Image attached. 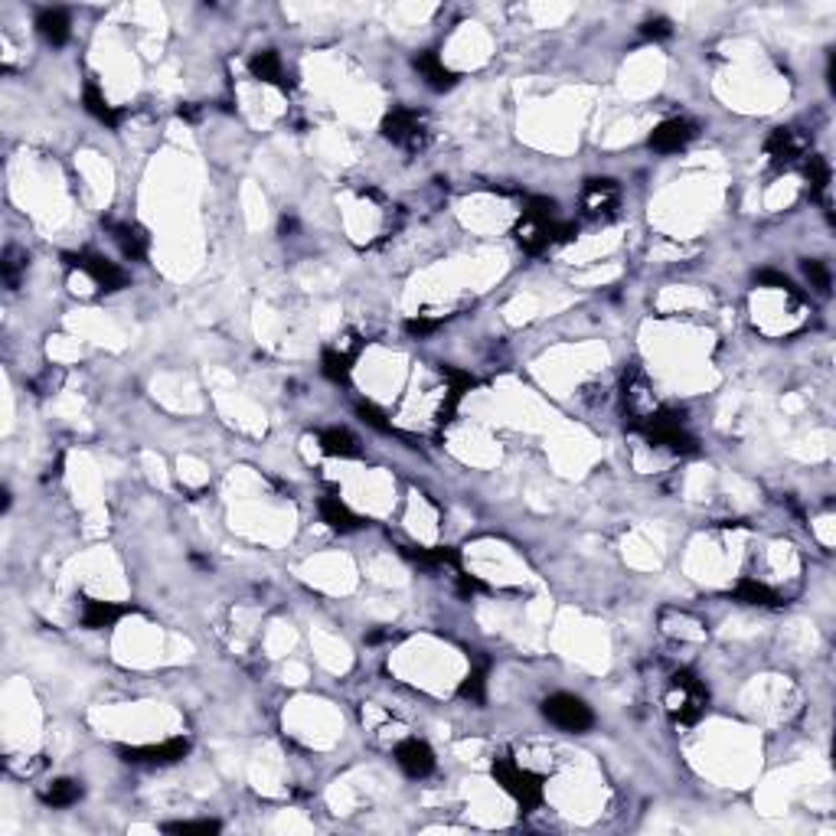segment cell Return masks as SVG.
Returning <instances> with one entry per match:
<instances>
[{
	"instance_id": "24",
	"label": "cell",
	"mask_w": 836,
	"mask_h": 836,
	"mask_svg": "<svg viewBox=\"0 0 836 836\" xmlns=\"http://www.w3.org/2000/svg\"><path fill=\"white\" fill-rule=\"evenodd\" d=\"M82 102H86V112L92 114V118H98L102 124H108V128H118V121H121V112H114L112 102L98 92L96 86H86V92H82Z\"/></svg>"
},
{
	"instance_id": "30",
	"label": "cell",
	"mask_w": 836,
	"mask_h": 836,
	"mask_svg": "<svg viewBox=\"0 0 836 836\" xmlns=\"http://www.w3.org/2000/svg\"><path fill=\"white\" fill-rule=\"evenodd\" d=\"M640 33H644L647 39H666L670 33H673V27H670V20L666 17H654L640 27Z\"/></svg>"
},
{
	"instance_id": "2",
	"label": "cell",
	"mask_w": 836,
	"mask_h": 836,
	"mask_svg": "<svg viewBox=\"0 0 836 836\" xmlns=\"http://www.w3.org/2000/svg\"><path fill=\"white\" fill-rule=\"evenodd\" d=\"M706 703H709V693L706 686L696 680L690 670H680L673 676V683L666 690V713L676 725H693L699 723V715L706 713Z\"/></svg>"
},
{
	"instance_id": "13",
	"label": "cell",
	"mask_w": 836,
	"mask_h": 836,
	"mask_svg": "<svg viewBox=\"0 0 836 836\" xmlns=\"http://www.w3.org/2000/svg\"><path fill=\"white\" fill-rule=\"evenodd\" d=\"M112 238H114V246L121 248V255L131 258V262H141V258L147 255V236H144L141 226H131V222H114V226H112Z\"/></svg>"
},
{
	"instance_id": "21",
	"label": "cell",
	"mask_w": 836,
	"mask_h": 836,
	"mask_svg": "<svg viewBox=\"0 0 836 836\" xmlns=\"http://www.w3.org/2000/svg\"><path fill=\"white\" fill-rule=\"evenodd\" d=\"M43 800H46L49 807H72V804L82 800V784L72 778H59L43 790Z\"/></svg>"
},
{
	"instance_id": "1",
	"label": "cell",
	"mask_w": 836,
	"mask_h": 836,
	"mask_svg": "<svg viewBox=\"0 0 836 836\" xmlns=\"http://www.w3.org/2000/svg\"><path fill=\"white\" fill-rule=\"evenodd\" d=\"M634 431H640V435L650 441V445L656 447H670L673 455H693L696 451V441L693 435L686 431L683 418L676 415V412H666V409H654L647 418H640L637 425H631Z\"/></svg>"
},
{
	"instance_id": "28",
	"label": "cell",
	"mask_w": 836,
	"mask_h": 836,
	"mask_svg": "<svg viewBox=\"0 0 836 836\" xmlns=\"http://www.w3.org/2000/svg\"><path fill=\"white\" fill-rule=\"evenodd\" d=\"M23 268H27V255H20V248H7V255H4V278H7L10 288L20 281Z\"/></svg>"
},
{
	"instance_id": "15",
	"label": "cell",
	"mask_w": 836,
	"mask_h": 836,
	"mask_svg": "<svg viewBox=\"0 0 836 836\" xmlns=\"http://www.w3.org/2000/svg\"><path fill=\"white\" fill-rule=\"evenodd\" d=\"M415 69L425 76V82L435 88V92H445V88H451L457 82L455 72H451V69H447L435 53H422V56L415 59Z\"/></svg>"
},
{
	"instance_id": "22",
	"label": "cell",
	"mask_w": 836,
	"mask_h": 836,
	"mask_svg": "<svg viewBox=\"0 0 836 836\" xmlns=\"http://www.w3.org/2000/svg\"><path fill=\"white\" fill-rule=\"evenodd\" d=\"M804 177L810 180V196H817L830 206L827 193H830V163L823 157H807L804 161Z\"/></svg>"
},
{
	"instance_id": "25",
	"label": "cell",
	"mask_w": 836,
	"mask_h": 836,
	"mask_svg": "<svg viewBox=\"0 0 836 836\" xmlns=\"http://www.w3.org/2000/svg\"><path fill=\"white\" fill-rule=\"evenodd\" d=\"M412 562L418 565H428V569H438V565H457V556L451 549H405Z\"/></svg>"
},
{
	"instance_id": "19",
	"label": "cell",
	"mask_w": 836,
	"mask_h": 836,
	"mask_svg": "<svg viewBox=\"0 0 836 836\" xmlns=\"http://www.w3.org/2000/svg\"><path fill=\"white\" fill-rule=\"evenodd\" d=\"M321 447L333 457H360V445L347 428H327L321 431Z\"/></svg>"
},
{
	"instance_id": "20",
	"label": "cell",
	"mask_w": 836,
	"mask_h": 836,
	"mask_svg": "<svg viewBox=\"0 0 836 836\" xmlns=\"http://www.w3.org/2000/svg\"><path fill=\"white\" fill-rule=\"evenodd\" d=\"M248 69H252V76L262 79V82L285 86V66H281L278 53H272V49H265V53H255V56H252V63H248Z\"/></svg>"
},
{
	"instance_id": "4",
	"label": "cell",
	"mask_w": 836,
	"mask_h": 836,
	"mask_svg": "<svg viewBox=\"0 0 836 836\" xmlns=\"http://www.w3.org/2000/svg\"><path fill=\"white\" fill-rule=\"evenodd\" d=\"M542 715H546L556 729H565V732H585L595 725V713L581 703L579 696H572V693H552L549 699L542 703Z\"/></svg>"
},
{
	"instance_id": "26",
	"label": "cell",
	"mask_w": 836,
	"mask_h": 836,
	"mask_svg": "<svg viewBox=\"0 0 836 836\" xmlns=\"http://www.w3.org/2000/svg\"><path fill=\"white\" fill-rule=\"evenodd\" d=\"M484 670H471L467 673V680L461 683V696L464 699H471V703H484L487 699V680H484Z\"/></svg>"
},
{
	"instance_id": "11",
	"label": "cell",
	"mask_w": 836,
	"mask_h": 836,
	"mask_svg": "<svg viewBox=\"0 0 836 836\" xmlns=\"http://www.w3.org/2000/svg\"><path fill=\"white\" fill-rule=\"evenodd\" d=\"M693 138H696L693 121H686V118H670V121L656 124L654 131H650V147L660 151V154H673V151H683Z\"/></svg>"
},
{
	"instance_id": "32",
	"label": "cell",
	"mask_w": 836,
	"mask_h": 836,
	"mask_svg": "<svg viewBox=\"0 0 836 836\" xmlns=\"http://www.w3.org/2000/svg\"><path fill=\"white\" fill-rule=\"evenodd\" d=\"M360 415H363V422H370L372 428H380V431H389V425L382 422V415L372 405H360Z\"/></svg>"
},
{
	"instance_id": "6",
	"label": "cell",
	"mask_w": 836,
	"mask_h": 836,
	"mask_svg": "<svg viewBox=\"0 0 836 836\" xmlns=\"http://www.w3.org/2000/svg\"><path fill=\"white\" fill-rule=\"evenodd\" d=\"M382 134H386L392 144H402V147H409V151H415V147L425 144V124H422V114L412 112V108H396V112L386 114Z\"/></svg>"
},
{
	"instance_id": "23",
	"label": "cell",
	"mask_w": 836,
	"mask_h": 836,
	"mask_svg": "<svg viewBox=\"0 0 836 836\" xmlns=\"http://www.w3.org/2000/svg\"><path fill=\"white\" fill-rule=\"evenodd\" d=\"M323 363V376L333 382H347L350 380V370H353V353L340 350V347H327L321 356Z\"/></svg>"
},
{
	"instance_id": "16",
	"label": "cell",
	"mask_w": 836,
	"mask_h": 836,
	"mask_svg": "<svg viewBox=\"0 0 836 836\" xmlns=\"http://www.w3.org/2000/svg\"><path fill=\"white\" fill-rule=\"evenodd\" d=\"M732 595H735L741 605H751V608H774V605H781L778 595L758 579H741L739 585L732 589Z\"/></svg>"
},
{
	"instance_id": "17",
	"label": "cell",
	"mask_w": 836,
	"mask_h": 836,
	"mask_svg": "<svg viewBox=\"0 0 836 836\" xmlns=\"http://www.w3.org/2000/svg\"><path fill=\"white\" fill-rule=\"evenodd\" d=\"M37 29L43 33V39L46 43H53V46H63L69 39V13L66 10H59V7H49V10H43L37 17Z\"/></svg>"
},
{
	"instance_id": "9",
	"label": "cell",
	"mask_w": 836,
	"mask_h": 836,
	"mask_svg": "<svg viewBox=\"0 0 836 836\" xmlns=\"http://www.w3.org/2000/svg\"><path fill=\"white\" fill-rule=\"evenodd\" d=\"M190 751V741L187 739H167L161 745H144V748H124V761L131 765H151V768H163V765H173L180 761L183 755Z\"/></svg>"
},
{
	"instance_id": "7",
	"label": "cell",
	"mask_w": 836,
	"mask_h": 836,
	"mask_svg": "<svg viewBox=\"0 0 836 836\" xmlns=\"http://www.w3.org/2000/svg\"><path fill=\"white\" fill-rule=\"evenodd\" d=\"M618 203H621L618 183L608 180V177H595V180H589L585 190H581V209H585V216H591V219L614 216Z\"/></svg>"
},
{
	"instance_id": "18",
	"label": "cell",
	"mask_w": 836,
	"mask_h": 836,
	"mask_svg": "<svg viewBox=\"0 0 836 836\" xmlns=\"http://www.w3.org/2000/svg\"><path fill=\"white\" fill-rule=\"evenodd\" d=\"M124 608L114 605V601H98V598H86L82 605V624L92 627V631H102V627H112L114 621L121 618Z\"/></svg>"
},
{
	"instance_id": "12",
	"label": "cell",
	"mask_w": 836,
	"mask_h": 836,
	"mask_svg": "<svg viewBox=\"0 0 836 836\" xmlns=\"http://www.w3.org/2000/svg\"><path fill=\"white\" fill-rule=\"evenodd\" d=\"M396 761L409 778H425L435 771V751L418 739H405L402 745H396Z\"/></svg>"
},
{
	"instance_id": "31",
	"label": "cell",
	"mask_w": 836,
	"mask_h": 836,
	"mask_svg": "<svg viewBox=\"0 0 836 836\" xmlns=\"http://www.w3.org/2000/svg\"><path fill=\"white\" fill-rule=\"evenodd\" d=\"M405 327H409V333H418V337H428V333H431V330L438 327V321H431V317H418V321H409Z\"/></svg>"
},
{
	"instance_id": "5",
	"label": "cell",
	"mask_w": 836,
	"mask_h": 836,
	"mask_svg": "<svg viewBox=\"0 0 836 836\" xmlns=\"http://www.w3.org/2000/svg\"><path fill=\"white\" fill-rule=\"evenodd\" d=\"M69 265L79 268V272H86L88 278H92V285L98 288V291H121L124 285H128V275H124L121 268L114 265V262H108V258L96 255V252H79V255H66Z\"/></svg>"
},
{
	"instance_id": "29",
	"label": "cell",
	"mask_w": 836,
	"mask_h": 836,
	"mask_svg": "<svg viewBox=\"0 0 836 836\" xmlns=\"http://www.w3.org/2000/svg\"><path fill=\"white\" fill-rule=\"evenodd\" d=\"M804 272H807L810 285L817 288L820 295H830V272L823 262H804Z\"/></svg>"
},
{
	"instance_id": "27",
	"label": "cell",
	"mask_w": 836,
	"mask_h": 836,
	"mask_svg": "<svg viewBox=\"0 0 836 836\" xmlns=\"http://www.w3.org/2000/svg\"><path fill=\"white\" fill-rule=\"evenodd\" d=\"M167 833H219L216 820H180V823H163Z\"/></svg>"
},
{
	"instance_id": "14",
	"label": "cell",
	"mask_w": 836,
	"mask_h": 836,
	"mask_svg": "<svg viewBox=\"0 0 836 836\" xmlns=\"http://www.w3.org/2000/svg\"><path fill=\"white\" fill-rule=\"evenodd\" d=\"M321 516H323V522H327V526H333V530H340V532H353V530H360V526H363L360 516L350 514V506L343 504L340 497H323V500H321Z\"/></svg>"
},
{
	"instance_id": "3",
	"label": "cell",
	"mask_w": 836,
	"mask_h": 836,
	"mask_svg": "<svg viewBox=\"0 0 836 836\" xmlns=\"http://www.w3.org/2000/svg\"><path fill=\"white\" fill-rule=\"evenodd\" d=\"M494 778L522 810H532L542 800V781L536 778L532 771L522 768V765H516L514 758H497L494 761Z\"/></svg>"
},
{
	"instance_id": "10",
	"label": "cell",
	"mask_w": 836,
	"mask_h": 836,
	"mask_svg": "<svg viewBox=\"0 0 836 836\" xmlns=\"http://www.w3.org/2000/svg\"><path fill=\"white\" fill-rule=\"evenodd\" d=\"M765 151H768L774 167H790V163H798L800 157L807 154V138L800 131H794V128H778V131H771V138L765 141Z\"/></svg>"
},
{
	"instance_id": "8",
	"label": "cell",
	"mask_w": 836,
	"mask_h": 836,
	"mask_svg": "<svg viewBox=\"0 0 836 836\" xmlns=\"http://www.w3.org/2000/svg\"><path fill=\"white\" fill-rule=\"evenodd\" d=\"M624 409H627V425H637L640 418H647L656 409L650 382H647V376L640 370H631L624 376Z\"/></svg>"
}]
</instances>
